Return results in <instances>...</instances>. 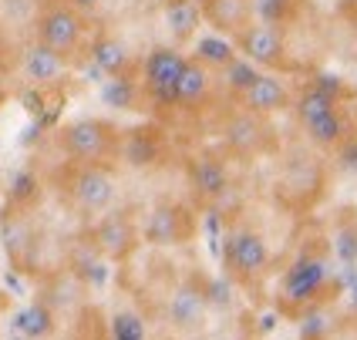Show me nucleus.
I'll list each match as a JSON object with an SVG mask.
<instances>
[{"label":"nucleus","instance_id":"nucleus-1","mask_svg":"<svg viewBox=\"0 0 357 340\" xmlns=\"http://www.w3.org/2000/svg\"><path fill=\"white\" fill-rule=\"evenodd\" d=\"M331 290V266L324 253L314 249H303L297 260L290 263L280 277V290H277V303L283 314L300 317V314H310L317 310L320 300L327 297Z\"/></svg>","mask_w":357,"mask_h":340},{"label":"nucleus","instance_id":"nucleus-2","mask_svg":"<svg viewBox=\"0 0 357 340\" xmlns=\"http://www.w3.org/2000/svg\"><path fill=\"white\" fill-rule=\"evenodd\" d=\"M58 145L75 165H108L119 152V128L101 118L68 121L58 132Z\"/></svg>","mask_w":357,"mask_h":340},{"label":"nucleus","instance_id":"nucleus-3","mask_svg":"<svg viewBox=\"0 0 357 340\" xmlns=\"http://www.w3.org/2000/svg\"><path fill=\"white\" fill-rule=\"evenodd\" d=\"M270 242L259 229H250V226H239V229H229L226 233V242H222V266H226V277L239 286H253L266 277L270 270Z\"/></svg>","mask_w":357,"mask_h":340},{"label":"nucleus","instance_id":"nucleus-4","mask_svg":"<svg viewBox=\"0 0 357 340\" xmlns=\"http://www.w3.org/2000/svg\"><path fill=\"white\" fill-rule=\"evenodd\" d=\"M185 61H189V54H182L178 47H169V44L152 47L139 64L142 98L155 108H176V91L182 71H185Z\"/></svg>","mask_w":357,"mask_h":340},{"label":"nucleus","instance_id":"nucleus-5","mask_svg":"<svg viewBox=\"0 0 357 340\" xmlns=\"http://www.w3.org/2000/svg\"><path fill=\"white\" fill-rule=\"evenodd\" d=\"M64 192L78 212L88 216H105L119 199V179L112 165H75L64 176Z\"/></svg>","mask_w":357,"mask_h":340},{"label":"nucleus","instance_id":"nucleus-6","mask_svg":"<svg viewBox=\"0 0 357 340\" xmlns=\"http://www.w3.org/2000/svg\"><path fill=\"white\" fill-rule=\"evenodd\" d=\"M233 47L243 61L257 64L263 71H294V61L287 51V38L277 24L270 20H253L243 34L233 38Z\"/></svg>","mask_w":357,"mask_h":340},{"label":"nucleus","instance_id":"nucleus-7","mask_svg":"<svg viewBox=\"0 0 357 340\" xmlns=\"http://www.w3.org/2000/svg\"><path fill=\"white\" fill-rule=\"evenodd\" d=\"M84 27H88V24H84V14H81L78 7L54 3V0H51L47 7H40L38 20H34V40L68 58V54H75L81 47Z\"/></svg>","mask_w":357,"mask_h":340},{"label":"nucleus","instance_id":"nucleus-8","mask_svg":"<svg viewBox=\"0 0 357 340\" xmlns=\"http://www.w3.org/2000/svg\"><path fill=\"white\" fill-rule=\"evenodd\" d=\"M222 145L236 159H257V155L273 152L277 139H273V128L266 118H259L253 111H243V108H233L222 121Z\"/></svg>","mask_w":357,"mask_h":340},{"label":"nucleus","instance_id":"nucleus-9","mask_svg":"<svg viewBox=\"0 0 357 340\" xmlns=\"http://www.w3.org/2000/svg\"><path fill=\"white\" fill-rule=\"evenodd\" d=\"M139 226L135 219L128 216V212H105L98 216V222L91 226V233H88V242L95 246V253H98L101 260H112V263H125L135 249H139Z\"/></svg>","mask_w":357,"mask_h":340},{"label":"nucleus","instance_id":"nucleus-10","mask_svg":"<svg viewBox=\"0 0 357 340\" xmlns=\"http://www.w3.org/2000/svg\"><path fill=\"white\" fill-rule=\"evenodd\" d=\"M192 233H196L192 212L172 199L152 206V212L145 216V226H142V240L152 246H178V242L192 240Z\"/></svg>","mask_w":357,"mask_h":340},{"label":"nucleus","instance_id":"nucleus-11","mask_svg":"<svg viewBox=\"0 0 357 340\" xmlns=\"http://www.w3.org/2000/svg\"><path fill=\"white\" fill-rule=\"evenodd\" d=\"M162 159H165V132L159 125H135L119 132L115 162L132 169H152V165H162Z\"/></svg>","mask_w":357,"mask_h":340},{"label":"nucleus","instance_id":"nucleus-12","mask_svg":"<svg viewBox=\"0 0 357 340\" xmlns=\"http://www.w3.org/2000/svg\"><path fill=\"white\" fill-rule=\"evenodd\" d=\"M185 172H189V185H192V192H196L202 202H219L222 196H229V169H226V162L213 155V152H199L189 159L185 165Z\"/></svg>","mask_w":357,"mask_h":340},{"label":"nucleus","instance_id":"nucleus-13","mask_svg":"<svg viewBox=\"0 0 357 340\" xmlns=\"http://www.w3.org/2000/svg\"><path fill=\"white\" fill-rule=\"evenodd\" d=\"M236 108L253 111L259 118H270V115H277V111L294 108V95H290V88H287L277 75H259L243 95H236Z\"/></svg>","mask_w":357,"mask_h":340},{"label":"nucleus","instance_id":"nucleus-14","mask_svg":"<svg viewBox=\"0 0 357 340\" xmlns=\"http://www.w3.org/2000/svg\"><path fill=\"white\" fill-rule=\"evenodd\" d=\"M199 10L206 24H213L219 34H229V38L243 34L257 20L250 0H199Z\"/></svg>","mask_w":357,"mask_h":340},{"label":"nucleus","instance_id":"nucleus-15","mask_svg":"<svg viewBox=\"0 0 357 340\" xmlns=\"http://www.w3.org/2000/svg\"><path fill=\"white\" fill-rule=\"evenodd\" d=\"M91 61H95V68H98L105 78H132L135 68H139L132 47L121 38H115V34H98V38H95V44H91Z\"/></svg>","mask_w":357,"mask_h":340},{"label":"nucleus","instance_id":"nucleus-16","mask_svg":"<svg viewBox=\"0 0 357 340\" xmlns=\"http://www.w3.org/2000/svg\"><path fill=\"white\" fill-rule=\"evenodd\" d=\"M213 88H216L213 71H209L202 61H196L189 54L185 71H182V81H178V91H176V108H182V111H199L206 101L213 98Z\"/></svg>","mask_w":357,"mask_h":340},{"label":"nucleus","instance_id":"nucleus-17","mask_svg":"<svg viewBox=\"0 0 357 340\" xmlns=\"http://www.w3.org/2000/svg\"><path fill=\"white\" fill-rule=\"evenodd\" d=\"M64 75H68V58H64V54L44 47L38 40L24 51V78L31 81V84L47 88V84H58Z\"/></svg>","mask_w":357,"mask_h":340},{"label":"nucleus","instance_id":"nucleus-18","mask_svg":"<svg viewBox=\"0 0 357 340\" xmlns=\"http://www.w3.org/2000/svg\"><path fill=\"white\" fill-rule=\"evenodd\" d=\"M300 128H303L307 141L317 145V148H340L344 141L351 139V121H347V115H344V108L327 111V115H320V118L300 125Z\"/></svg>","mask_w":357,"mask_h":340},{"label":"nucleus","instance_id":"nucleus-19","mask_svg":"<svg viewBox=\"0 0 357 340\" xmlns=\"http://www.w3.org/2000/svg\"><path fill=\"white\" fill-rule=\"evenodd\" d=\"M162 17H165V27H169L172 40L185 44V40L196 38L199 24H202V10H199V0H165Z\"/></svg>","mask_w":357,"mask_h":340},{"label":"nucleus","instance_id":"nucleus-20","mask_svg":"<svg viewBox=\"0 0 357 340\" xmlns=\"http://www.w3.org/2000/svg\"><path fill=\"white\" fill-rule=\"evenodd\" d=\"M31 246H34V233H31L24 209H3V249H7V256L20 266Z\"/></svg>","mask_w":357,"mask_h":340},{"label":"nucleus","instance_id":"nucleus-21","mask_svg":"<svg viewBox=\"0 0 357 340\" xmlns=\"http://www.w3.org/2000/svg\"><path fill=\"white\" fill-rule=\"evenodd\" d=\"M14 327H17V337L24 340H47L54 334V310L44 300L27 303L24 310H17Z\"/></svg>","mask_w":357,"mask_h":340},{"label":"nucleus","instance_id":"nucleus-22","mask_svg":"<svg viewBox=\"0 0 357 340\" xmlns=\"http://www.w3.org/2000/svg\"><path fill=\"white\" fill-rule=\"evenodd\" d=\"M337 108H340V101L334 98V95H327V91H320L317 84H307L297 98H294L297 125H307V121L320 118V115H327V111H337Z\"/></svg>","mask_w":357,"mask_h":340},{"label":"nucleus","instance_id":"nucleus-23","mask_svg":"<svg viewBox=\"0 0 357 340\" xmlns=\"http://www.w3.org/2000/svg\"><path fill=\"white\" fill-rule=\"evenodd\" d=\"M196 61H202L209 71H222V68H229L233 61L239 58L236 47H233V40H222V38H202L196 44Z\"/></svg>","mask_w":357,"mask_h":340},{"label":"nucleus","instance_id":"nucleus-24","mask_svg":"<svg viewBox=\"0 0 357 340\" xmlns=\"http://www.w3.org/2000/svg\"><path fill=\"white\" fill-rule=\"evenodd\" d=\"M101 98L112 108H132L135 98H142V88L135 78H108L101 88Z\"/></svg>","mask_w":357,"mask_h":340},{"label":"nucleus","instance_id":"nucleus-25","mask_svg":"<svg viewBox=\"0 0 357 340\" xmlns=\"http://www.w3.org/2000/svg\"><path fill=\"white\" fill-rule=\"evenodd\" d=\"M202 297H199L196 290H178L176 300H172V320H176V327H192V323L202 317Z\"/></svg>","mask_w":357,"mask_h":340},{"label":"nucleus","instance_id":"nucleus-26","mask_svg":"<svg viewBox=\"0 0 357 340\" xmlns=\"http://www.w3.org/2000/svg\"><path fill=\"white\" fill-rule=\"evenodd\" d=\"M219 75H222L226 88H229V91H233V98H236V95H243V91H246V88H250V84H253V81H257L263 71H259L257 64H250V61L236 58L233 64H229V68H222Z\"/></svg>","mask_w":357,"mask_h":340},{"label":"nucleus","instance_id":"nucleus-27","mask_svg":"<svg viewBox=\"0 0 357 340\" xmlns=\"http://www.w3.org/2000/svg\"><path fill=\"white\" fill-rule=\"evenodd\" d=\"M7 199H10V209H24L27 212V206L38 199V179H34V172H17L14 182H10Z\"/></svg>","mask_w":357,"mask_h":340},{"label":"nucleus","instance_id":"nucleus-28","mask_svg":"<svg viewBox=\"0 0 357 340\" xmlns=\"http://www.w3.org/2000/svg\"><path fill=\"white\" fill-rule=\"evenodd\" d=\"M115 340H142V323L128 314H121L115 320Z\"/></svg>","mask_w":357,"mask_h":340},{"label":"nucleus","instance_id":"nucleus-29","mask_svg":"<svg viewBox=\"0 0 357 340\" xmlns=\"http://www.w3.org/2000/svg\"><path fill=\"white\" fill-rule=\"evenodd\" d=\"M54 3H71V7H75V3H78V0H54Z\"/></svg>","mask_w":357,"mask_h":340},{"label":"nucleus","instance_id":"nucleus-30","mask_svg":"<svg viewBox=\"0 0 357 340\" xmlns=\"http://www.w3.org/2000/svg\"><path fill=\"white\" fill-rule=\"evenodd\" d=\"M351 17H354V24H357V3H354V14H351Z\"/></svg>","mask_w":357,"mask_h":340},{"label":"nucleus","instance_id":"nucleus-31","mask_svg":"<svg viewBox=\"0 0 357 340\" xmlns=\"http://www.w3.org/2000/svg\"><path fill=\"white\" fill-rule=\"evenodd\" d=\"M0 303H3V290H0Z\"/></svg>","mask_w":357,"mask_h":340},{"label":"nucleus","instance_id":"nucleus-32","mask_svg":"<svg viewBox=\"0 0 357 340\" xmlns=\"http://www.w3.org/2000/svg\"><path fill=\"white\" fill-rule=\"evenodd\" d=\"M10 340H24V337H10Z\"/></svg>","mask_w":357,"mask_h":340}]
</instances>
